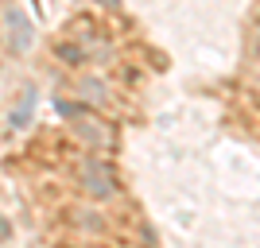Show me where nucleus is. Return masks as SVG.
Listing matches in <instances>:
<instances>
[{
  "mask_svg": "<svg viewBox=\"0 0 260 248\" xmlns=\"http://www.w3.org/2000/svg\"><path fill=\"white\" fill-rule=\"evenodd\" d=\"M4 20H8V27H12V47H16V51H23V47L31 43V27H27V20H23L16 8L4 12Z\"/></svg>",
  "mask_w": 260,
  "mask_h": 248,
  "instance_id": "1",
  "label": "nucleus"
},
{
  "mask_svg": "<svg viewBox=\"0 0 260 248\" xmlns=\"http://www.w3.org/2000/svg\"><path fill=\"white\" fill-rule=\"evenodd\" d=\"M86 174H98V163H89ZM89 190H93V194H109V190H113V179H93V186H89Z\"/></svg>",
  "mask_w": 260,
  "mask_h": 248,
  "instance_id": "2",
  "label": "nucleus"
}]
</instances>
